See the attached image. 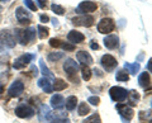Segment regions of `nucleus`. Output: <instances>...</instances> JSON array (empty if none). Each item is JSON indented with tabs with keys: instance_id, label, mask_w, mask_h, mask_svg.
Returning <instances> with one entry per match:
<instances>
[{
	"instance_id": "2f4dec72",
	"label": "nucleus",
	"mask_w": 152,
	"mask_h": 123,
	"mask_svg": "<svg viewBox=\"0 0 152 123\" xmlns=\"http://www.w3.org/2000/svg\"><path fill=\"white\" fill-rule=\"evenodd\" d=\"M50 85H51V81H50L48 78H45V76H43L42 79L38 80V86L42 88V89L46 88V86H50Z\"/></svg>"
},
{
	"instance_id": "b1692460",
	"label": "nucleus",
	"mask_w": 152,
	"mask_h": 123,
	"mask_svg": "<svg viewBox=\"0 0 152 123\" xmlns=\"http://www.w3.org/2000/svg\"><path fill=\"white\" fill-rule=\"evenodd\" d=\"M37 31H38V37H39L41 40H45L46 37H48V34H50V29L47 27H45V26H38L37 27Z\"/></svg>"
},
{
	"instance_id": "ddd939ff",
	"label": "nucleus",
	"mask_w": 152,
	"mask_h": 123,
	"mask_svg": "<svg viewBox=\"0 0 152 123\" xmlns=\"http://www.w3.org/2000/svg\"><path fill=\"white\" fill-rule=\"evenodd\" d=\"M15 15H17V19L19 20L20 24H29L31 23V14L28 13L24 8L19 7L15 12Z\"/></svg>"
},
{
	"instance_id": "f3484780",
	"label": "nucleus",
	"mask_w": 152,
	"mask_h": 123,
	"mask_svg": "<svg viewBox=\"0 0 152 123\" xmlns=\"http://www.w3.org/2000/svg\"><path fill=\"white\" fill-rule=\"evenodd\" d=\"M104 45H105L107 48L114 50V48H117L118 47V45H119V38H118L117 36H114V34L107 36L105 38H104Z\"/></svg>"
},
{
	"instance_id": "f03ea898",
	"label": "nucleus",
	"mask_w": 152,
	"mask_h": 123,
	"mask_svg": "<svg viewBox=\"0 0 152 123\" xmlns=\"http://www.w3.org/2000/svg\"><path fill=\"white\" fill-rule=\"evenodd\" d=\"M64 70H65V72L67 74V76L71 81L75 84H79V78H77V75H76L77 74V70H79V66L72 59H66L65 64H64Z\"/></svg>"
},
{
	"instance_id": "393cba45",
	"label": "nucleus",
	"mask_w": 152,
	"mask_h": 123,
	"mask_svg": "<svg viewBox=\"0 0 152 123\" xmlns=\"http://www.w3.org/2000/svg\"><path fill=\"white\" fill-rule=\"evenodd\" d=\"M81 76H83V79L85 80V81L90 80V78H91V70L89 69V66H86V65L81 66Z\"/></svg>"
},
{
	"instance_id": "58836bf2",
	"label": "nucleus",
	"mask_w": 152,
	"mask_h": 123,
	"mask_svg": "<svg viewBox=\"0 0 152 123\" xmlns=\"http://www.w3.org/2000/svg\"><path fill=\"white\" fill-rule=\"evenodd\" d=\"M39 19H41V22H43V23H47V22H48V20H50V18H48V17H47V15H46V14H42V15L39 17Z\"/></svg>"
},
{
	"instance_id": "aec40b11",
	"label": "nucleus",
	"mask_w": 152,
	"mask_h": 123,
	"mask_svg": "<svg viewBox=\"0 0 152 123\" xmlns=\"http://www.w3.org/2000/svg\"><path fill=\"white\" fill-rule=\"evenodd\" d=\"M76 104H77V98L75 95H71L65 100V107L67 111H74L76 108Z\"/></svg>"
},
{
	"instance_id": "ea45409f",
	"label": "nucleus",
	"mask_w": 152,
	"mask_h": 123,
	"mask_svg": "<svg viewBox=\"0 0 152 123\" xmlns=\"http://www.w3.org/2000/svg\"><path fill=\"white\" fill-rule=\"evenodd\" d=\"M90 47H91L93 50H99V45H98V43H95V41H93L91 43H90Z\"/></svg>"
},
{
	"instance_id": "423d86ee",
	"label": "nucleus",
	"mask_w": 152,
	"mask_h": 123,
	"mask_svg": "<svg viewBox=\"0 0 152 123\" xmlns=\"http://www.w3.org/2000/svg\"><path fill=\"white\" fill-rule=\"evenodd\" d=\"M34 59L33 55L29 53H24L22 56H19L18 59L14 60V64H13V67L17 69V70H20V69H24L27 65H29V62H32V60Z\"/></svg>"
},
{
	"instance_id": "f704fd0d",
	"label": "nucleus",
	"mask_w": 152,
	"mask_h": 123,
	"mask_svg": "<svg viewBox=\"0 0 152 123\" xmlns=\"http://www.w3.org/2000/svg\"><path fill=\"white\" fill-rule=\"evenodd\" d=\"M61 47H62L65 51H74L75 50V45L70 43V42H62V46Z\"/></svg>"
},
{
	"instance_id": "5701e85b",
	"label": "nucleus",
	"mask_w": 152,
	"mask_h": 123,
	"mask_svg": "<svg viewBox=\"0 0 152 123\" xmlns=\"http://www.w3.org/2000/svg\"><path fill=\"white\" fill-rule=\"evenodd\" d=\"M141 67V65L138 62H134V64H129V62H126L124 64V69L128 70V72H131L132 75H136L138 72V70Z\"/></svg>"
},
{
	"instance_id": "c85d7f7f",
	"label": "nucleus",
	"mask_w": 152,
	"mask_h": 123,
	"mask_svg": "<svg viewBox=\"0 0 152 123\" xmlns=\"http://www.w3.org/2000/svg\"><path fill=\"white\" fill-rule=\"evenodd\" d=\"M117 80L118 81H128V80H129V75H128L124 70H121V71L117 72Z\"/></svg>"
},
{
	"instance_id": "a878e982",
	"label": "nucleus",
	"mask_w": 152,
	"mask_h": 123,
	"mask_svg": "<svg viewBox=\"0 0 152 123\" xmlns=\"http://www.w3.org/2000/svg\"><path fill=\"white\" fill-rule=\"evenodd\" d=\"M62 57H64V52H51L47 59H48V61H51V62H56V61H58Z\"/></svg>"
},
{
	"instance_id": "a211bd4d",
	"label": "nucleus",
	"mask_w": 152,
	"mask_h": 123,
	"mask_svg": "<svg viewBox=\"0 0 152 123\" xmlns=\"http://www.w3.org/2000/svg\"><path fill=\"white\" fill-rule=\"evenodd\" d=\"M127 99H128V104H129L131 107H136V105H137V102L140 100V94L137 93L136 90L128 92Z\"/></svg>"
},
{
	"instance_id": "6ab92c4d",
	"label": "nucleus",
	"mask_w": 152,
	"mask_h": 123,
	"mask_svg": "<svg viewBox=\"0 0 152 123\" xmlns=\"http://www.w3.org/2000/svg\"><path fill=\"white\" fill-rule=\"evenodd\" d=\"M138 84L142 88H147L151 85V76L148 72H142L138 78Z\"/></svg>"
},
{
	"instance_id": "bb28decb",
	"label": "nucleus",
	"mask_w": 152,
	"mask_h": 123,
	"mask_svg": "<svg viewBox=\"0 0 152 123\" xmlns=\"http://www.w3.org/2000/svg\"><path fill=\"white\" fill-rule=\"evenodd\" d=\"M77 112H79V116H86L90 112V107L88 105V103H80Z\"/></svg>"
},
{
	"instance_id": "7ed1b4c3",
	"label": "nucleus",
	"mask_w": 152,
	"mask_h": 123,
	"mask_svg": "<svg viewBox=\"0 0 152 123\" xmlns=\"http://www.w3.org/2000/svg\"><path fill=\"white\" fill-rule=\"evenodd\" d=\"M109 95H110L112 100L117 102V103H122L127 99L128 95V92L124 88H121V86H113L109 89Z\"/></svg>"
},
{
	"instance_id": "473e14b6",
	"label": "nucleus",
	"mask_w": 152,
	"mask_h": 123,
	"mask_svg": "<svg viewBox=\"0 0 152 123\" xmlns=\"http://www.w3.org/2000/svg\"><path fill=\"white\" fill-rule=\"evenodd\" d=\"M50 46L53 47V48H60L62 46V41L58 40V38H51L50 40Z\"/></svg>"
},
{
	"instance_id": "0eeeda50",
	"label": "nucleus",
	"mask_w": 152,
	"mask_h": 123,
	"mask_svg": "<svg viewBox=\"0 0 152 123\" xmlns=\"http://www.w3.org/2000/svg\"><path fill=\"white\" fill-rule=\"evenodd\" d=\"M74 26L77 27H91L94 24V17L91 15H80V17H75L71 19Z\"/></svg>"
},
{
	"instance_id": "7c9ffc66",
	"label": "nucleus",
	"mask_w": 152,
	"mask_h": 123,
	"mask_svg": "<svg viewBox=\"0 0 152 123\" xmlns=\"http://www.w3.org/2000/svg\"><path fill=\"white\" fill-rule=\"evenodd\" d=\"M46 116V118H48L51 116V112H50V108L47 105H42L41 107V112H39V119H42V117Z\"/></svg>"
},
{
	"instance_id": "dca6fc26",
	"label": "nucleus",
	"mask_w": 152,
	"mask_h": 123,
	"mask_svg": "<svg viewBox=\"0 0 152 123\" xmlns=\"http://www.w3.org/2000/svg\"><path fill=\"white\" fill-rule=\"evenodd\" d=\"M76 57H77L79 60V62L81 64V65H91L93 64V57L90 56L89 52L86 51H79L77 52V55H76Z\"/></svg>"
},
{
	"instance_id": "c756f323",
	"label": "nucleus",
	"mask_w": 152,
	"mask_h": 123,
	"mask_svg": "<svg viewBox=\"0 0 152 123\" xmlns=\"http://www.w3.org/2000/svg\"><path fill=\"white\" fill-rule=\"evenodd\" d=\"M83 123H102V119H100V116L99 114H93V116H90L88 119H85Z\"/></svg>"
},
{
	"instance_id": "20e7f679",
	"label": "nucleus",
	"mask_w": 152,
	"mask_h": 123,
	"mask_svg": "<svg viewBox=\"0 0 152 123\" xmlns=\"http://www.w3.org/2000/svg\"><path fill=\"white\" fill-rule=\"evenodd\" d=\"M0 42H1V45L8 47V48H13L17 43L14 33L8 31V29H3L1 32H0Z\"/></svg>"
},
{
	"instance_id": "6e6552de",
	"label": "nucleus",
	"mask_w": 152,
	"mask_h": 123,
	"mask_svg": "<svg viewBox=\"0 0 152 123\" xmlns=\"http://www.w3.org/2000/svg\"><path fill=\"white\" fill-rule=\"evenodd\" d=\"M24 92V84H23L20 80H17V81H14L10 88L8 89V94L10 98H18L22 95V93Z\"/></svg>"
},
{
	"instance_id": "f257e3e1",
	"label": "nucleus",
	"mask_w": 152,
	"mask_h": 123,
	"mask_svg": "<svg viewBox=\"0 0 152 123\" xmlns=\"http://www.w3.org/2000/svg\"><path fill=\"white\" fill-rule=\"evenodd\" d=\"M14 37H15V40L19 42L20 45L26 46L28 45L29 42L34 41L36 38V29L34 28H28V29H20V28H15V31H14Z\"/></svg>"
},
{
	"instance_id": "a19ab883",
	"label": "nucleus",
	"mask_w": 152,
	"mask_h": 123,
	"mask_svg": "<svg viewBox=\"0 0 152 123\" xmlns=\"http://www.w3.org/2000/svg\"><path fill=\"white\" fill-rule=\"evenodd\" d=\"M3 92H4V83L0 80V94H1Z\"/></svg>"
},
{
	"instance_id": "4be33fe9",
	"label": "nucleus",
	"mask_w": 152,
	"mask_h": 123,
	"mask_svg": "<svg viewBox=\"0 0 152 123\" xmlns=\"http://www.w3.org/2000/svg\"><path fill=\"white\" fill-rule=\"evenodd\" d=\"M39 67H41L42 74L45 75V78H48L50 80H51V79H53V74H52V72L50 71V69L46 66L43 59H41V60H39Z\"/></svg>"
},
{
	"instance_id": "4468645a",
	"label": "nucleus",
	"mask_w": 152,
	"mask_h": 123,
	"mask_svg": "<svg viewBox=\"0 0 152 123\" xmlns=\"http://www.w3.org/2000/svg\"><path fill=\"white\" fill-rule=\"evenodd\" d=\"M67 40L70 43H81V42H84L85 40V36L81 32H77V31H70L69 34H67Z\"/></svg>"
},
{
	"instance_id": "412c9836",
	"label": "nucleus",
	"mask_w": 152,
	"mask_h": 123,
	"mask_svg": "<svg viewBox=\"0 0 152 123\" xmlns=\"http://www.w3.org/2000/svg\"><path fill=\"white\" fill-rule=\"evenodd\" d=\"M67 88V83L65 81V80L62 79H55V81H53V86H52V89L56 92H61V90H64V89Z\"/></svg>"
},
{
	"instance_id": "e433bc0d",
	"label": "nucleus",
	"mask_w": 152,
	"mask_h": 123,
	"mask_svg": "<svg viewBox=\"0 0 152 123\" xmlns=\"http://www.w3.org/2000/svg\"><path fill=\"white\" fill-rule=\"evenodd\" d=\"M51 123H70V121L67 119V118H66V119L65 118H56V119H53Z\"/></svg>"
},
{
	"instance_id": "72a5a7b5",
	"label": "nucleus",
	"mask_w": 152,
	"mask_h": 123,
	"mask_svg": "<svg viewBox=\"0 0 152 123\" xmlns=\"http://www.w3.org/2000/svg\"><path fill=\"white\" fill-rule=\"evenodd\" d=\"M24 4L27 8H29L32 12H37V5L33 3V0H24Z\"/></svg>"
},
{
	"instance_id": "9b49d317",
	"label": "nucleus",
	"mask_w": 152,
	"mask_h": 123,
	"mask_svg": "<svg viewBox=\"0 0 152 123\" xmlns=\"http://www.w3.org/2000/svg\"><path fill=\"white\" fill-rule=\"evenodd\" d=\"M15 114L19 118H31L34 116V109L31 108L29 105H26V104H22L18 108H15Z\"/></svg>"
},
{
	"instance_id": "cd10ccee",
	"label": "nucleus",
	"mask_w": 152,
	"mask_h": 123,
	"mask_svg": "<svg viewBox=\"0 0 152 123\" xmlns=\"http://www.w3.org/2000/svg\"><path fill=\"white\" fill-rule=\"evenodd\" d=\"M51 9H52V12L57 14V15H64V14H65V9H64V7L58 5V4H52V5H51Z\"/></svg>"
},
{
	"instance_id": "f8f14e48",
	"label": "nucleus",
	"mask_w": 152,
	"mask_h": 123,
	"mask_svg": "<svg viewBox=\"0 0 152 123\" xmlns=\"http://www.w3.org/2000/svg\"><path fill=\"white\" fill-rule=\"evenodd\" d=\"M100 62H102V66L107 70V71H113V70L117 67V65H118L117 60L114 59L112 55H104L102 57Z\"/></svg>"
},
{
	"instance_id": "9d476101",
	"label": "nucleus",
	"mask_w": 152,
	"mask_h": 123,
	"mask_svg": "<svg viewBox=\"0 0 152 123\" xmlns=\"http://www.w3.org/2000/svg\"><path fill=\"white\" fill-rule=\"evenodd\" d=\"M117 111L119 112V114H121V117L123 118V119H127V121H131L132 118H133V116H134V112H133V109L131 107H128L127 104H122V103H119V104H117Z\"/></svg>"
},
{
	"instance_id": "2eb2a0df",
	"label": "nucleus",
	"mask_w": 152,
	"mask_h": 123,
	"mask_svg": "<svg viewBox=\"0 0 152 123\" xmlns=\"http://www.w3.org/2000/svg\"><path fill=\"white\" fill-rule=\"evenodd\" d=\"M51 105L53 109H62L65 107V99L61 94H55L51 98Z\"/></svg>"
},
{
	"instance_id": "1a4fd4ad",
	"label": "nucleus",
	"mask_w": 152,
	"mask_h": 123,
	"mask_svg": "<svg viewBox=\"0 0 152 123\" xmlns=\"http://www.w3.org/2000/svg\"><path fill=\"white\" fill-rule=\"evenodd\" d=\"M96 3L94 1H90V0H85V1H81L79 4V7L76 8V13H91L96 10Z\"/></svg>"
},
{
	"instance_id": "4c0bfd02",
	"label": "nucleus",
	"mask_w": 152,
	"mask_h": 123,
	"mask_svg": "<svg viewBox=\"0 0 152 123\" xmlns=\"http://www.w3.org/2000/svg\"><path fill=\"white\" fill-rule=\"evenodd\" d=\"M36 1L38 3V5H39L41 9H46L47 8V1L46 0H36Z\"/></svg>"
},
{
	"instance_id": "79ce46f5",
	"label": "nucleus",
	"mask_w": 152,
	"mask_h": 123,
	"mask_svg": "<svg viewBox=\"0 0 152 123\" xmlns=\"http://www.w3.org/2000/svg\"><path fill=\"white\" fill-rule=\"evenodd\" d=\"M151 62H152V60L150 59V60H148V65H147V66H148V71H150V72L152 71V64H151Z\"/></svg>"
},
{
	"instance_id": "c9c22d12",
	"label": "nucleus",
	"mask_w": 152,
	"mask_h": 123,
	"mask_svg": "<svg viewBox=\"0 0 152 123\" xmlns=\"http://www.w3.org/2000/svg\"><path fill=\"white\" fill-rule=\"evenodd\" d=\"M88 103L93 104V105H99V103H100V98L99 97H90L88 99Z\"/></svg>"
},
{
	"instance_id": "39448f33",
	"label": "nucleus",
	"mask_w": 152,
	"mask_h": 123,
	"mask_svg": "<svg viewBox=\"0 0 152 123\" xmlns=\"http://www.w3.org/2000/svg\"><path fill=\"white\" fill-rule=\"evenodd\" d=\"M114 27H115V23L112 18H103L98 24V31L103 34H109L110 32H113Z\"/></svg>"
},
{
	"instance_id": "37998d69",
	"label": "nucleus",
	"mask_w": 152,
	"mask_h": 123,
	"mask_svg": "<svg viewBox=\"0 0 152 123\" xmlns=\"http://www.w3.org/2000/svg\"><path fill=\"white\" fill-rule=\"evenodd\" d=\"M0 65H1V60H0Z\"/></svg>"
}]
</instances>
